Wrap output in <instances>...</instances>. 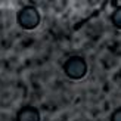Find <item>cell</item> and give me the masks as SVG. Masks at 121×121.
Segmentation results:
<instances>
[{
  "instance_id": "7a4b0ae2",
  "label": "cell",
  "mask_w": 121,
  "mask_h": 121,
  "mask_svg": "<svg viewBox=\"0 0 121 121\" xmlns=\"http://www.w3.org/2000/svg\"><path fill=\"white\" fill-rule=\"evenodd\" d=\"M62 69L65 72V75L71 80H81L87 74V62L83 56L74 55V56H69L64 62Z\"/></svg>"
},
{
  "instance_id": "5b68a950",
  "label": "cell",
  "mask_w": 121,
  "mask_h": 121,
  "mask_svg": "<svg viewBox=\"0 0 121 121\" xmlns=\"http://www.w3.org/2000/svg\"><path fill=\"white\" fill-rule=\"evenodd\" d=\"M109 121H121V106H118L115 111H112Z\"/></svg>"
},
{
  "instance_id": "6da1fadb",
  "label": "cell",
  "mask_w": 121,
  "mask_h": 121,
  "mask_svg": "<svg viewBox=\"0 0 121 121\" xmlns=\"http://www.w3.org/2000/svg\"><path fill=\"white\" fill-rule=\"evenodd\" d=\"M41 21V16H40V12L35 6H24L18 10L16 13V22L22 30H34L39 27V24Z\"/></svg>"
},
{
  "instance_id": "3957f363",
  "label": "cell",
  "mask_w": 121,
  "mask_h": 121,
  "mask_svg": "<svg viewBox=\"0 0 121 121\" xmlns=\"http://www.w3.org/2000/svg\"><path fill=\"white\" fill-rule=\"evenodd\" d=\"M16 121H41L40 111L33 105H25L16 112Z\"/></svg>"
},
{
  "instance_id": "277c9868",
  "label": "cell",
  "mask_w": 121,
  "mask_h": 121,
  "mask_svg": "<svg viewBox=\"0 0 121 121\" xmlns=\"http://www.w3.org/2000/svg\"><path fill=\"white\" fill-rule=\"evenodd\" d=\"M111 22H112V25L115 27L117 30H121V6H118V8L112 12Z\"/></svg>"
}]
</instances>
